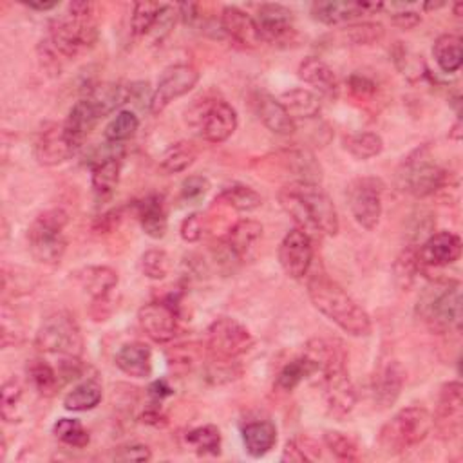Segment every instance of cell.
<instances>
[{
  "instance_id": "6da1fadb",
  "label": "cell",
  "mask_w": 463,
  "mask_h": 463,
  "mask_svg": "<svg viewBox=\"0 0 463 463\" xmlns=\"http://www.w3.org/2000/svg\"><path fill=\"white\" fill-rule=\"evenodd\" d=\"M307 295L313 306L347 335L367 336L371 333V318L365 309L326 273L309 277Z\"/></svg>"
},
{
  "instance_id": "7a4b0ae2",
  "label": "cell",
  "mask_w": 463,
  "mask_h": 463,
  "mask_svg": "<svg viewBox=\"0 0 463 463\" xmlns=\"http://www.w3.org/2000/svg\"><path fill=\"white\" fill-rule=\"evenodd\" d=\"M98 40V22L90 2H71L69 11L49 25V42L65 58H76Z\"/></svg>"
},
{
  "instance_id": "3957f363",
  "label": "cell",
  "mask_w": 463,
  "mask_h": 463,
  "mask_svg": "<svg viewBox=\"0 0 463 463\" xmlns=\"http://www.w3.org/2000/svg\"><path fill=\"white\" fill-rule=\"evenodd\" d=\"M418 315L436 335L459 329L461 284L449 279L432 280V284L427 286L418 298Z\"/></svg>"
},
{
  "instance_id": "277c9868",
  "label": "cell",
  "mask_w": 463,
  "mask_h": 463,
  "mask_svg": "<svg viewBox=\"0 0 463 463\" xmlns=\"http://www.w3.org/2000/svg\"><path fill=\"white\" fill-rule=\"evenodd\" d=\"M430 429L432 416L425 407H403L383 423L378 434V445L385 454H402L420 445Z\"/></svg>"
},
{
  "instance_id": "5b68a950",
  "label": "cell",
  "mask_w": 463,
  "mask_h": 463,
  "mask_svg": "<svg viewBox=\"0 0 463 463\" xmlns=\"http://www.w3.org/2000/svg\"><path fill=\"white\" fill-rule=\"evenodd\" d=\"M69 215L61 208H51L40 213L29 226L27 242L31 255L47 266H54L61 260L67 250L65 226Z\"/></svg>"
},
{
  "instance_id": "8992f818",
  "label": "cell",
  "mask_w": 463,
  "mask_h": 463,
  "mask_svg": "<svg viewBox=\"0 0 463 463\" xmlns=\"http://www.w3.org/2000/svg\"><path fill=\"white\" fill-rule=\"evenodd\" d=\"M447 181V172L432 159L427 145L411 152L396 172V184L414 197H429Z\"/></svg>"
},
{
  "instance_id": "52a82bcc",
  "label": "cell",
  "mask_w": 463,
  "mask_h": 463,
  "mask_svg": "<svg viewBox=\"0 0 463 463\" xmlns=\"http://www.w3.org/2000/svg\"><path fill=\"white\" fill-rule=\"evenodd\" d=\"M34 344L40 351L60 354L61 358H80L83 353L81 329L67 311L47 315L36 331Z\"/></svg>"
},
{
  "instance_id": "ba28073f",
  "label": "cell",
  "mask_w": 463,
  "mask_h": 463,
  "mask_svg": "<svg viewBox=\"0 0 463 463\" xmlns=\"http://www.w3.org/2000/svg\"><path fill=\"white\" fill-rule=\"evenodd\" d=\"M188 114L190 123L208 143H222L237 128V112L224 99H204L195 103Z\"/></svg>"
},
{
  "instance_id": "9c48e42d",
  "label": "cell",
  "mask_w": 463,
  "mask_h": 463,
  "mask_svg": "<svg viewBox=\"0 0 463 463\" xmlns=\"http://www.w3.org/2000/svg\"><path fill=\"white\" fill-rule=\"evenodd\" d=\"M253 345V336L246 326L230 317L213 320L206 329V349L210 358L233 362Z\"/></svg>"
},
{
  "instance_id": "30bf717a",
  "label": "cell",
  "mask_w": 463,
  "mask_h": 463,
  "mask_svg": "<svg viewBox=\"0 0 463 463\" xmlns=\"http://www.w3.org/2000/svg\"><path fill=\"white\" fill-rule=\"evenodd\" d=\"M383 183L378 177H358L347 186V206L354 221L365 228L374 230L382 217Z\"/></svg>"
},
{
  "instance_id": "8fae6325",
  "label": "cell",
  "mask_w": 463,
  "mask_h": 463,
  "mask_svg": "<svg viewBox=\"0 0 463 463\" xmlns=\"http://www.w3.org/2000/svg\"><path fill=\"white\" fill-rule=\"evenodd\" d=\"M199 81V72L190 63H175L163 71L156 89L152 90L150 112H163L174 99L188 94Z\"/></svg>"
},
{
  "instance_id": "7c38bea8",
  "label": "cell",
  "mask_w": 463,
  "mask_h": 463,
  "mask_svg": "<svg viewBox=\"0 0 463 463\" xmlns=\"http://www.w3.org/2000/svg\"><path fill=\"white\" fill-rule=\"evenodd\" d=\"M80 288L92 298L90 315L94 320H105L107 307L110 304V293L118 286V273L109 266H87L74 273Z\"/></svg>"
},
{
  "instance_id": "4fadbf2b",
  "label": "cell",
  "mask_w": 463,
  "mask_h": 463,
  "mask_svg": "<svg viewBox=\"0 0 463 463\" xmlns=\"http://www.w3.org/2000/svg\"><path fill=\"white\" fill-rule=\"evenodd\" d=\"M255 24L259 27L260 42H268L271 45H291L297 40L293 13L282 4L259 5Z\"/></svg>"
},
{
  "instance_id": "5bb4252c",
  "label": "cell",
  "mask_w": 463,
  "mask_h": 463,
  "mask_svg": "<svg viewBox=\"0 0 463 463\" xmlns=\"http://www.w3.org/2000/svg\"><path fill=\"white\" fill-rule=\"evenodd\" d=\"M322 385V396L327 414L333 418H345L356 405V389L345 371V365H338L318 376Z\"/></svg>"
},
{
  "instance_id": "9a60e30c",
  "label": "cell",
  "mask_w": 463,
  "mask_h": 463,
  "mask_svg": "<svg viewBox=\"0 0 463 463\" xmlns=\"http://www.w3.org/2000/svg\"><path fill=\"white\" fill-rule=\"evenodd\" d=\"M297 194L300 195L309 219L313 221L320 235H336L338 233V213L331 197L320 188V184L311 183H291Z\"/></svg>"
},
{
  "instance_id": "2e32d148",
  "label": "cell",
  "mask_w": 463,
  "mask_h": 463,
  "mask_svg": "<svg viewBox=\"0 0 463 463\" xmlns=\"http://www.w3.org/2000/svg\"><path fill=\"white\" fill-rule=\"evenodd\" d=\"M463 421V385L447 382L439 389L438 405L432 416V427L443 439H452L459 434Z\"/></svg>"
},
{
  "instance_id": "e0dca14e",
  "label": "cell",
  "mask_w": 463,
  "mask_h": 463,
  "mask_svg": "<svg viewBox=\"0 0 463 463\" xmlns=\"http://www.w3.org/2000/svg\"><path fill=\"white\" fill-rule=\"evenodd\" d=\"M313 242L307 233L298 228L289 230L279 246V262L291 279H304L311 268Z\"/></svg>"
},
{
  "instance_id": "ac0fdd59",
  "label": "cell",
  "mask_w": 463,
  "mask_h": 463,
  "mask_svg": "<svg viewBox=\"0 0 463 463\" xmlns=\"http://www.w3.org/2000/svg\"><path fill=\"white\" fill-rule=\"evenodd\" d=\"M76 146L71 143L63 130V123H49L42 130H38V136L34 139V157L40 165L54 166L67 159H71L76 154Z\"/></svg>"
},
{
  "instance_id": "d6986e66",
  "label": "cell",
  "mask_w": 463,
  "mask_h": 463,
  "mask_svg": "<svg viewBox=\"0 0 463 463\" xmlns=\"http://www.w3.org/2000/svg\"><path fill=\"white\" fill-rule=\"evenodd\" d=\"M461 239L454 232L441 230L425 239L418 250V259L421 269L425 268H443L456 262L461 255Z\"/></svg>"
},
{
  "instance_id": "ffe728a7",
  "label": "cell",
  "mask_w": 463,
  "mask_h": 463,
  "mask_svg": "<svg viewBox=\"0 0 463 463\" xmlns=\"http://www.w3.org/2000/svg\"><path fill=\"white\" fill-rule=\"evenodd\" d=\"M141 329L157 344H166L175 336L177 315L172 306L165 302H148L137 311Z\"/></svg>"
},
{
  "instance_id": "44dd1931",
  "label": "cell",
  "mask_w": 463,
  "mask_h": 463,
  "mask_svg": "<svg viewBox=\"0 0 463 463\" xmlns=\"http://www.w3.org/2000/svg\"><path fill=\"white\" fill-rule=\"evenodd\" d=\"M405 383V369L398 360H387L374 371L371 378V396L380 409L391 407Z\"/></svg>"
},
{
  "instance_id": "7402d4cb",
  "label": "cell",
  "mask_w": 463,
  "mask_h": 463,
  "mask_svg": "<svg viewBox=\"0 0 463 463\" xmlns=\"http://www.w3.org/2000/svg\"><path fill=\"white\" fill-rule=\"evenodd\" d=\"M382 4L371 2H347V0H327L315 2L311 5V16L326 25H338L369 14L373 11H380Z\"/></svg>"
},
{
  "instance_id": "603a6c76",
  "label": "cell",
  "mask_w": 463,
  "mask_h": 463,
  "mask_svg": "<svg viewBox=\"0 0 463 463\" xmlns=\"http://www.w3.org/2000/svg\"><path fill=\"white\" fill-rule=\"evenodd\" d=\"M260 239L262 224L255 219H241L228 230V233L222 237V242L239 262H246L255 257Z\"/></svg>"
},
{
  "instance_id": "cb8c5ba5",
  "label": "cell",
  "mask_w": 463,
  "mask_h": 463,
  "mask_svg": "<svg viewBox=\"0 0 463 463\" xmlns=\"http://www.w3.org/2000/svg\"><path fill=\"white\" fill-rule=\"evenodd\" d=\"M219 25L230 40L242 47H257L260 43V34L255 18L235 5H228L221 11Z\"/></svg>"
},
{
  "instance_id": "d4e9b609",
  "label": "cell",
  "mask_w": 463,
  "mask_h": 463,
  "mask_svg": "<svg viewBox=\"0 0 463 463\" xmlns=\"http://www.w3.org/2000/svg\"><path fill=\"white\" fill-rule=\"evenodd\" d=\"M298 78L326 98H336L338 94L340 87L335 71L317 56H309L298 65Z\"/></svg>"
},
{
  "instance_id": "484cf974",
  "label": "cell",
  "mask_w": 463,
  "mask_h": 463,
  "mask_svg": "<svg viewBox=\"0 0 463 463\" xmlns=\"http://www.w3.org/2000/svg\"><path fill=\"white\" fill-rule=\"evenodd\" d=\"M98 119H99V116L94 110V107L89 103L87 98H81L72 105V109L69 110L67 118L63 121V130L76 148H80L83 145V141L87 139V136L90 134V130L94 128Z\"/></svg>"
},
{
  "instance_id": "4316f807",
  "label": "cell",
  "mask_w": 463,
  "mask_h": 463,
  "mask_svg": "<svg viewBox=\"0 0 463 463\" xmlns=\"http://www.w3.org/2000/svg\"><path fill=\"white\" fill-rule=\"evenodd\" d=\"M116 365L132 378H148L152 373V353L143 342H130L118 349Z\"/></svg>"
},
{
  "instance_id": "83f0119b",
  "label": "cell",
  "mask_w": 463,
  "mask_h": 463,
  "mask_svg": "<svg viewBox=\"0 0 463 463\" xmlns=\"http://www.w3.org/2000/svg\"><path fill=\"white\" fill-rule=\"evenodd\" d=\"M121 163L118 156H105L98 159L92 166V192L98 203H105L112 197L118 183H119Z\"/></svg>"
},
{
  "instance_id": "f1b7e54d",
  "label": "cell",
  "mask_w": 463,
  "mask_h": 463,
  "mask_svg": "<svg viewBox=\"0 0 463 463\" xmlns=\"http://www.w3.org/2000/svg\"><path fill=\"white\" fill-rule=\"evenodd\" d=\"M137 219L143 232L152 239H161L166 233L168 219L161 195H146L136 204Z\"/></svg>"
},
{
  "instance_id": "f546056e",
  "label": "cell",
  "mask_w": 463,
  "mask_h": 463,
  "mask_svg": "<svg viewBox=\"0 0 463 463\" xmlns=\"http://www.w3.org/2000/svg\"><path fill=\"white\" fill-rule=\"evenodd\" d=\"M128 94H130L128 87L105 81V83H98V85L90 87L85 98L89 99V103L94 107V110L98 112L99 119H101V118L112 114L123 103H127Z\"/></svg>"
},
{
  "instance_id": "4dcf8cb0",
  "label": "cell",
  "mask_w": 463,
  "mask_h": 463,
  "mask_svg": "<svg viewBox=\"0 0 463 463\" xmlns=\"http://www.w3.org/2000/svg\"><path fill=\"white\" fill-rule=\"evenodd\" d=\"M242 443L246 452L253 458L268 454L277 443V429L268 420L250 421L242 427Z\"/></svg>"
},
{
  "instance_id": "1f68e13d",
  "label": "cell",
  "mask_w": 463,
  "mask_h": 463,
  "mask_svg": "<svg viewBox=\"0 0 463 463\" xmlns=\"http://www.w3.org/2000/svg\"><path fill=\"white\" fill-rule=\"evenodd\" d=\"M257 107H259L260 121L269 132L279 136H289L295 132V119L288 114V110L277 98L269 94H262L259 98Z\"/></svg>"
},
{
  "instance_id": "d6a6232c",
  "label": "cell",
  "mask_w": 463,
  "mask_h": 463,
  "mask_svg": "<svg viewBox=\"0 0 463 463\" xmlns=\"http://www.w3.org/2000/svg\"><path fill=\"white\" fill-rule=\"evenodd\" d=\"M279 101L293 119H311L320 112V98L309 89H289L280 94Z\"/></svg>"
},
{
  "instance_id": "836d02e7",
  "label": "cell",
  "mask_w": 463,
  "mask_h": 463,
  "mask_svg": "<svg viewBox=\"0 0 463 463\" xmlns=\"http://www.w3.org/2000/svg\"><path fill=\"white\" fill-rule=\"evenodd\" d=\"M286 168L293 175V183H311L318 184L322 179V168L315 156L306 148H293L286 152Z\"/></svg>"
},
{
  "instance_id": "e575fe53",
  "label": "cell",
  "mask_w": 463,
  "mask_h": 463,
  "mask_svg": "<svg viewBox=\"0 0 463 463\" xmlns=\"http://www.w3.org/2000/svg\"><path fill=\"white\" fill-rule=\"evenodd\" d=\"M279 203L282 206V210L293 219V222L297 224L298 230H302L304 233H307L311 239L315 235H320L313 224V221L307 215V210L300 199V195L297 194V190L293 188V184H288L284 188L279 190Z\"/></svg>"
},
{
  "instance_id": "d590c367",
  "label": "cell",
  "mask_w": 463,
  "mask_h": 463,
  "mask_svg": "<svg viewBox=\"0 0 463 463\" xmlns=\"http://www.w3.org/2000/svg\"><path fill=\"white\" fill-rule=\"evenodd\" d=\"M432 56L443 72H456L461 67V38L456 34H441L432 45Z\"/></svg>"
},
{
  "instance_id": "8d00e7d4",
  "label": "cell",
  "mask_w": 463,
  "mask_h": 463,
  "mask_svg": "<svg viewBox=\"0 0 463 463\" xmlns=\"http://www.w3.org/2000/svg\"><path fill=\"white\" fill-rule=\"evenodd\" d=\"M103 398V389L96 380H85L81 383H78L76 387H72V391H69L63 398V407L67 411H74V412H83V411H90L94 407L99 405Z\"/></svg>"
},
{
  "instance_id": "74e56055",
  "label": "cell",
  "mask_w": 463,
  "mask_h": 463,
  "mask_svg": "<svg viewBox=\"0 0 463 463\" xmlns=\"http://www.w3.org/2000/svg\"><path fill=\"white\" fill-rule=\"evenodd\" d=\"M27 376L31 385L42 396H52L61 385L60 373L54 371L45 360H40V358H34L27 364Z\"/></svg>"
},
{
  "instance_id": "f35d334b",
  "label": "cell",
  "mask_w": 463,
  "mask_h": 463,
  "mask_svg": "<svg viewBox=\"0 0 463 463\" xmlns=\"http://www.w3.org/2000/svg\"><path fill=\"white\" fill-rule=\"evenodd\" d=\"M215 203L226 204L237 212H253L262 204V197L251 186L232 184L217 195Z\"/></svg>"
},
{
  "instance_id": "ab89813d",
  "label": "cell",
  "mask_w": 463,
  "mask_h": 463,
  "mask_svg": "<svg viewBox=\"0 0 463 463\" xmlns=\"http://www.w3.org/2000/svg\"><path fill=\"white\" fill-rule=\"evenodd\" d=\"M197 157V148L190 141H177L170 145L161 156V170L166 174H177L186 170Z\"/></svg>"
},
{
  "instance_id": "60d3db41",
  "label": "cell",
  "mask_w": 463,
  "mask_h": 463,
  "mask_svg": "<svg viewBox=\"0 0 463 463\" xmlns=\"http://www.w3.org/2000/svg\"><path fill=\"white\" fill-rule=\"evenodd\" d=\"M184 441L197 454H219L221 450V432L215 425H201L186 432Z\"/></svg>"
},
{
  "instance_id": "b9f144b4",
  "label": "cell",
  "mask_w": 463,
  "mask_h": 463,
  "mask_svg": "<svg viewBox=\"0 0 463 463\" xmlns=\"http://www.w3.org/2000/svg\"><path fill=\"white\" fill-rule=\"evenodd\" d=\"M338 36L347 45H373L383 38V25L376 22L353 24L340 29Z\"/></svg>"
},
{
  "instance_id": "7bdbcfd3",
  "label": "cell",
  "mask_w": 463,
  "mask_h": 463,
  "mask_svg": "<svg viewBox=\"0 0 463 463\" xmlns=\"http://www.w3.org/2000/svg\"><path fill=\"white\" fill-rule=\"evenodd\" d=\"M345 150L356 159H371L383 150V141L376 132H358L344 139Z\"/></svg>"
},
{
  "instance_id": "ee69618b",
  "label": "cell",
  "mask_w": 463,
  "mask_h": 463,
  "mask_svg": "<svg viewBox=\"0 0 463 463\" xmlns=\"http://www.w3.org/2000/svg\"><path fill=\"white\" fill-rule=\"evenodd\" d=\"M139 127V119L132 110H119L105 127V139L112 145H119L130 139Z\"/></svg>"
},
{
  "instance_id": "f6af8a7d",
  "label": "cell",
  "mask_w": 463,
  "mask_h": 463,
  "mask_svg": "<svg viewBox=\"0 0 463 463\" xmlns=\"http://www.w3.org/2000/svg\"><path fill=\"white\" fill-rule=\"evenodd\" d=\"M313 376V371H311V365L307 364V360L300 354L298 358H293L291 362H288L280 373L277 374V380H275V387L279 391H284V392H291L304 378H309Z\"/></svg>"
},
{
  "instance_id": "bcb514c9",
  "label": "cell",
  "mask_w": 463,
  "mask_h": 463,
  "mask_svg": "<svg viewBox=\"0 0 463 463\" xmlns=\"http://www.w3.org/2000/svg\"><path fill=\"white\" fill-rule=\"evenodd\" d=\"M163 9V4L157 2H137L134 4L132 14H130V29L134 36H146L159 16Z\"/></svg>"
},
{
  "instance_id": "7dc6e473",
  "label": "cell",
  "mask_w": 463,
  "mask_h": 463,
  "mask_svg": "<svg viewBox=\"0 0 463 463\" xmlns=\"http://www.w3.org/2000/svg\"><path fill=\"white\" fill-rule=\"evenodd\" d=\"M324 445L329 449V452L342 461H358L360 459V449L356 441L338 430H326L324 432Z\"/></svg>"
},
{
  "instance_id": "c3c4849f",
  "label": "cell",
  "mask_w": 463,
  "mask_h": 463,
  "mask_svg": "<svg viewBox=\"0 0 463 463\" xmlns=\"http://www.w3.org/2000/svg\"><path fill=\"white\" fill-rule=\"evenodd\" d=\"M52 432L61 443H65L69 447L81 449L89 443L87 429L83 427V423L80 420H74V418H60L54 423Z\"/></svg>"
},
{
  "instance_id": "681fc988",
  "label": "cell",
  "mask_w": 463,
  "mask_h": 463,
  "mask_svg": "<svg viewBox=\"0 0 463 463\" xmlns=\"http://www.w3.org/2000/svg\"><path fill=\"white\" fill-rule=\"evenodd\" d=\"M420 271H421V266L418 259V250L416 248L403 250L394 262V279L398 286L402 289H409Z\"/></svg>"
},
{
  "instance_id": "f907efd6",
  "label": "cell",
  "mask_w": 463,
  "mask_h": 463,
  "mask_svg": "<svg viewBox=\"0 0 463 463\" xmlns=\"http://www.w3.org/2000/svg\"><path fill=\"white\" fill-rule=\"evenodd\" d=\"M139 266H141V271H143L145 277H148L152 280H161L168 275L172 262H170V257L165 250L152 248V250H146L141 255Z\"/></svg>"
},
{
  "instance_id": "816d5d0a",
  "label": "cell",
  "mask_w": 463,
  "mask_h": 463,
  "mask_svg": "<svg viewBox=\"0 0 463 463\" xmlns=\"http://www.w3.org/2000/svg\"><path fill=\"white\" fill-rule=\"evenodd\" d=\"M24 398V387L18 380H7L2 385V403L0 412L5 421H16L20 418V403Z\"/></svg>"
},
{
  "instance_id": "f5cc1de1",
  "label": "cell",
  "mask_w": 463,
  "mask_h": 463,
  "mask_svg": "<svg viewBox=\"0 0 463 463\" xmlns=\"http://www.w3.org/2000/svg\"><path fill=\"white\" fill-rule=\"evenodd\" d=\"M177 16H179L177 7H172V5L163 4L161 13H159V16L156 18V22H154V25H152V29H150V33H148L146 36H150L154 43L161 42V40L174 29V24H175V18H177Z\"/></svg>"
},
{
  "instance_id": "db71d44e",
  "label": "cell",
  "mask_w": 463,
  "mask_h": 463,
  "mask_svg": "<svg viewBox=\"0 0 463 463\" xmlns=\"http://www.w3.org/2000/svg\"><path fill=\"white\" fill-rule=\"evenodd\" d=\"M166 360L172 371L186 373L195 364V351L192 349V345H175L168 351Z\"/></svg>"
},
{
  "instance_id": "11a10c76",
  "label": "cell",
  "mask_w": 463,
  "mask_h": 463,
  "mask_svg": "<svg viewBox=\"0 0 463 463\" xmlns=\"http://www.w3.org/2000/svg\"><path fill=\"white\" fill-rule=\"evenodd\" d=\"M210 190V181L204 175H188L181 183V197L184 201H197Z\"/></svg>"
},
{
  "instance_id": "9f6ffc18",
  "label": "cell",
  "mask_w": 463,
  "mask_h": 463,
  "mask_svg": "<svg viewBox=\"0 0 463 463\" xmlns=\"http://www.w3.org/2000/svg\"><path fill=\"white\" fill-rule=\"evenodd\" d=\"M203 232H204V219L197 212L186 215L179 228L181 239L186 242H197L203 237Z\"/></svg>"
},
{
  "instance_id": "6f0895ef",
  "label": "cell",
  "mask_w": 463,
  "mask_h": 463,
  "mask_svg": "<svg viewBox=\"0 0 463 463\" xmlns=\"http://www.w3.org/2000/svg\"><path fill=\"white\" fill-rule=\"evenodd\" d=\"M150 458H152L150 449L141 443L125 445L114 452V459H118V461H148Z\"/></svg>"
},
{
  "instance_id": "680465c9",
  "label": "cell",
  "mask_w": 463,
  "mask_h": 463,
  "mask_svg": "<svg viewBox=\"0 0 463 463\" xmlns=\"http://www.w3.org/2000/svg\"><path fill=\"white\" fill-rule=\"evenodd\" d=\"M389 7H396L400 11H394L391 13V20L394 25L402 27V29H412L420 24V14L416 11H411L407 9L405 4H391Z\"/></svg>"
},
{
  "instance_id": "91938a15",
  "label": "cell",
  "mask_w": 463,
  "mask_h": 463,
  "mask_svg": "<svg viewBox=\"0 0 463 463\" xmlns=\"http://www.w3.org/2000/svg\"><path fill=\"white\" fill-rule=\"evenodd\" d=\"M347 85H349L351 94L356 96V98H369L371 94L376 92V83L371 78H367L364 74H358V72L349 76Z\"/></svg>"
},
{
  "instance_id": "94428289",
  "label": "cell",
  "mask_w": 463,
  "mask_h": 463,
  "mask_svg": "<svg viewBox=\"0 0 463 463\" xmlns=\"http://www.w3.org/2000/svg\"><path fill=\"white\" fill-rule=\"evenodd\" d=\"M150 394L154 396V398H165V396H168V394H172V387H168L166 385V382L165 380H157V382H154L152 385H150Z\"/></svg>"
},
{
  "instance_id": "6125c7cd",
  "label": "cell",
  "mask_w": 463,
  "mask_h": 463,
  "mask_svg": "<svg viewBox=\"0 0 463 463\" xmlns=\"http://www.w3.org/2000/svg\"><path fill=\"white\" fill-rule=\"evenodd\" d=\"M58 4L60 2H27L25 5L34 11H49V9H54Z\"/></svg>"
},
{
  "instance_id": "be15d7a7",
  "label": "cell",
  "mask_w": 463,
  "mask_h": 463,
  "mask_svg": "<svg viewBox=\"0 0 463 463\" xmlns=\"http://www.w3.org/2000/svg\"><path fill=\"white\" fill-rule=\"evenodd\" d=\"M459 128H461V121L458 119V121H456V125L452 127V130L449 132V136H450L452 139H456V141H459V139H461V130H459Z\"/></svg>"
},
{
  "instance_id": "e7e4bbea",
  "label": "cell",
  "mask_w": 463,
  "mask_h": 463,
  "mask_svg": "<svg viewBox=\"0 0 463 463\" xmlns=\"http://www.w3.org/2000/svg\"><path fill=\"white\" fill-rule=\"evenodd\" d=\"M443 5H445L443 2H427V4H423V9L425 11H432V9H439Z\"/></svg>"
},
{
  "instance_id": "03108f58",
  "label": "cell",
  "mask_w": 463,
  "mask_h": 463,
  "mask_svg": "<svg viewBox=\"0 0 463 463\" xmlns=\"http://www.w3.org/2000/svg\"><path fill=\"white\" fill-rule=\"evenodd\" d=\"M461 9H463V4H456V5H454V14L459 16V11H461Z\"/></svg>"
}]
</instances>
